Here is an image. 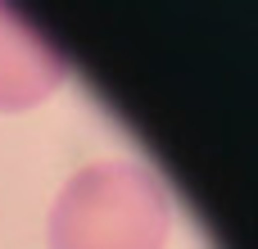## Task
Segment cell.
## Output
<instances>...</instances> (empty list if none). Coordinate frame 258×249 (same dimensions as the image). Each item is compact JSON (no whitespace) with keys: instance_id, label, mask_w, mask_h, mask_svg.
<instances>
[{"instance_id":"1","label":"cell","mask_w":258,"mask_h":249,"mask_svg":"<svg viewBox=\"0 0 258 249\" xmlns=\"http://www.w3.org/2000/svg\"><path fill=\"white\" fill-rule=\"evenodd\" d=\"M45 231L50 249H163L172 200L145 163L100 159L63 181Z\"/></svg>"},{"instance_id":"2","label":"cell","mask_w":258,"mask_h":249,"mask_svg":"<svg viewBox=\"0 0 258 249\" xmlns=\"http://www.w3.org/2000/svg\"><path fill=\"white\" fill-rule=\"evenodd\" d=\"M68 77L63 54L45 32H36L18 5L0 0V113H23L50 100Z\"/></svg>"}]
</instances>
